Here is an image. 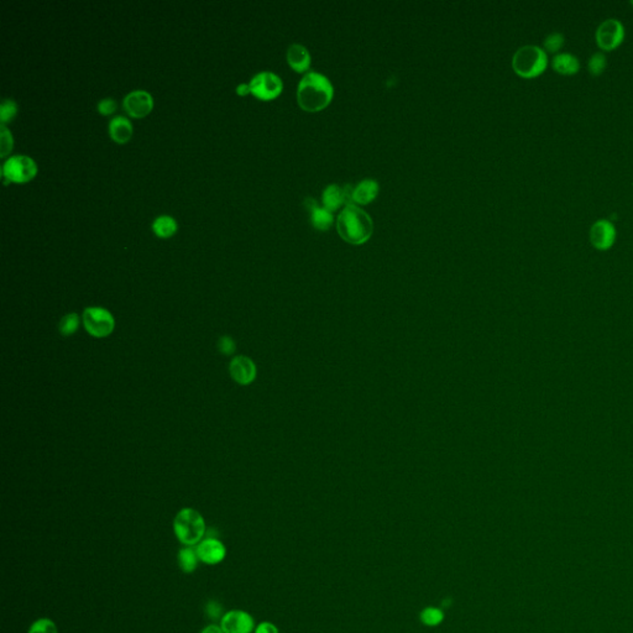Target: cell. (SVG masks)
<instances>
[{"instance_id":"6da1fadb","label":"cell","mask_w":633,"mask_h":633,"mask_svg":"<svg viewBox=\"0 0 633 633\" xmlns=\"http://www.w3.org/2000/svg\"><path fill=\"white\" fill-rule=\"evenodd\" d=\"M334 89L329 79L318 72H309L302 78L297 89L299 107L306 112H320L329 105Z\"/></svg>"},{"instance_id":"7a4b0ae2","label":"cell","mask_w":633,"mask_h":633,"mask_svg":"<svg viewBox=\"0 0 633 633\" xmlns=\"http://www.w3.org/2000/svg\"><path fill=\"white\" fill-rule=\"evenodd\" d=\"M337 229L340 237L353 245H361L367 242L374 232L370 216L355 204H349L341 211Z\"/></svg>"},{"instance_id":"3957f363","label":"cell","mask_w":633,"mask_h":633,"mask_svg":"<svg viewBox=\"0 0 633 633\" xmlns=\"http://www.w3.org/2000/svg\"><path fill=\"white\" fill-rule=\"evenodd\" d=\"M206 521L203 516L191 507L178 511L174 520L176 538L185 547H196L206 535Z\"/></svg>"},{"instance_id":"277c9868","label":"cell","mask_w":633,"mask_h":633,"mask_svg":"<svg viewBox=\"0 0 633 633\" xmlns=\"http://www.w3.org/2000/svg\"><path fill=\"white\" fill-rule=\"evenodd\" d=\"M548 53L543 50V47L535 45L520 47L512 58L514 71L520 77L527 79L541 76L548 67Z\"/></svg>"},{"instance_id":"5b68a950","label":"cell","mask_w":633,"mask_h":633,"mask_svg":"<svg viewBox=\"0 0 633 633\" xmlns=\"http://www.w3.org/2000/svg\"><path fill=\"white\" fill-rule=\"evenodd\" d=\"M82 322L88 334L94 338H107L115 328L113 314L103 307H87L83 312Z\"/></svg>"},{"instance_id":"8992f818","label":"cell","mask_w":633,"mask_h":633,"mask_svg":"<svg viewBox=\"0 0 633 633\" xmlns=\"http://www.w3.org/2000/svg\"><path fill=\"white\" fill-rule=\"evenodd\" d=\"M1 174L4 180L14 183H26L34 180L37 174L35 161L25 155L11 156L3 164Z\"/></svg>"},{"instance_id":"52a82bcc","label":"cell","mask_w":633,"mask_h":633,"mask_svg":"<svg viewBox=\"0 0 633 633\" xmlns=\"http://www.w3.org/2000/svg\"><path fill=\"white\" fill-rule=\"evenodd\" d=\"M625 37H626L625 26L621 21L615 18L603 20L597 26L595 32L597 46L606 52L616 50L622 44Z\"/></svg>"},{"instance_id":"ba28073f","label":"cell","mask_w":633,"mask_h":633,"mask_svg":"<svg viewBox=\"0 0 633 633\" xmlns=\"http://www.w3.org/2000/svg\"><path fill=\"white\" fill-rule=\"evenodd\" d=\"M250 91L256 98L261 100H273L282 92V81L273 72H260L252 77L249 83Z\"/></svg>"},{"instance_id":"9c48e42d","label":"cell","mask_w":633,"mask_h":633,"mask_svg":"<svg viewBox=\"0 0 633 633\" xmlns=\"http://www.w3.org/2000/svg\"><path fill=\"white\" fill-rule=\"evenodd\" d=\"M618 232L613 221L599 219L592 224L589 232V239L592 247L599 252H606L613 247L616 242Z\"/></svg>"},{"instance_id":"30bf717a","label":"cell","mask_w":633,"mask_h":633,"mask_svg":"<svg viewBox=\"0 0 633 633\" xmlns=\"http://www.w3.org/2000/svg\"><path fill=\"white\" fill-rule=\"evenodd\" d=\"M125 112L135 119L145 118L154 108V98L149 92L138 89L125 96L123 102Z\"/></svg>"},{"instance_id":"8fae6325","label":"cell","mask_w":633,"mask_h":633,"mask_svg":"<svg viewBox=\"0 0 633 633\" xmlns=\"http://www.w3.org/2000/svg\"><path fill=\"white\" fill-rule=\"evenodd\" d=\"M224 633H252L255 631V621L250 613L244 610H230L221 618Z\"/></svg>"},{"instance_id":"7c38bea8","label":"cell","mask_w":633,"mask_h":633,"mask_svg":"<svg viewBox=\"0 0 633 633\" xmlns=\"http://www.w3.org/2000/svg\"><path fill=\"white\" fill-rule=\"evenodd\" d=\"M229 372H230V376L234 381L242 386H247L255 381L256 375H258V369H256L255 363L250 358L239 355L235 356L230 361Z\"/></svg>"},{"instance_id":"4fadbf2b","label":"cell","mask_w":633,"mask_h":633,"mask_svg":"<svg viewBox=\"0 0 633 633\" xmlns=\"http://www.w3.org/2000/svg\"><path fill=\"white\" fill-rule=\"evenodd\" d=\"M197 554L207 566H216L226 559L227 548L216 538H206L196 546Z\"/></svg>"},{"instance_id":"5bb4252c","label":"cell","mask_w":633,"mask_h":633,"mask_svg":"<svg viewBox=\"0 0 633 633\" xmlns=\"http://www.w3.org/2000/svg\"><path fill=\"white\" fill-rule=\"evenodd\" d=\"M351 192H353V185H345L344 188L338 185H330L325 188L323 195H322V202L323 207L327 208L329 211H334L339 209L340 206L343 204H353L351 203Z\"/></svg>"},{"instance_id":"9a60e30c","label":"cell","mask_w":633,"mask_h":633,"mask_svg":"<svg viewBox=\"0 0 633 633\" xmlns=\"http://www.w3.org/2000/svg\"><path fill=\"white\" fill-rule=\"evenodd\" d=\"M304 206L308 211L311 224L313 226L314 229L325 232L333 226L334 219L332 211H328L325 207L318 206V203L314 201L313 198H307L304 201Z\"/></svg>"},{"instance_id":"2e32d148","label":"cell","mask_w":633,"mask_h":633,"mask_svg":"<svg viewBox=\"0 0 633 633\" xmlns=\"http://www.w3.org/2000/svg\"><path fill=\"white\" fill-rule=\"evenodd\" d=\"M552 67L563 76L577 74L580 70V61L570 52H559L552 58Z\"/></svg>"},{"instance_id":"e0dca14e","label":"cell","mask_w":633,"mask_h":633,"mask_svg":"<svg viewBox=\"0 0 633 633\" xmlns=\"http://www.w3.org/2000/svg\"><path fill=\"white\" fill-rule=\"evenodd\" d=\"M109 135L118 144H125L131 139L133 124L125 117H115L109 122Z\"/></svg>"},{"instance_id":"ac0fdd59","label":"cell","mask_w":633,"mask_h":633,"mask_svg":"<svg viewBox=\"0 0 633 633\" xmlns=\"http://www.w3.org/2000/svg\"><path fill=\"white\" fill-rule=\"evenodd\" d=\"M379 193V183L374 180L361 181L351 192V203L369 204L375 200Z\"/></svg>"},{"instance_id":"d6986e66","label":"cell","mask_w":633,"mask_h":633,"mask_svg":"<svg viewBox=\"0 0 633 633\" xmlns=\"http://www.w3.org/2000/svg\"><path fill=\"white\" fill-rule=\"evenodd\" d=\"M287 62L296 72H306L311 67V55L306 47L294 44L287 50Z\"/></svg>"},{"instance_id":"ffe728a7","label":"cell","mask_w":633,"mask_h":633,"mask_svg":"<svg viewBox=\"0 0 633 633\" xmlns=\"http://www.w3.org/2000/svg\"><path fill=\"white\" fill-rule=\"evenodd\" d=\"M177 561H178L181 570L185 574H191L195 572L198 566V563L201 561L197 554L196 547H185L180 549Z\"/></svg>"},{"instance_id":"44dd1931","label":"cell","mask_w":633,"mask_h":633,"mask_svg":"<svg viewBox=\"0 0 633 633\" xmlns=\"http://www.w3.org/2000/svg\"><path fill=\"white\" fill-rule=\"evenodd\" d=\"M152 230L156 237L167 239L177 232V221L170 216H157L152 223Z\"/></svg>"},{"instance_id":"7402d4cb","label":"cell","mask_w":633,"mask_h":633,"mask_svg":"<svg viewBox=\"0 0 633 633\" xmlns=\"http://www.w3.org/2000/svg\"><path fill=\"white\" fill-rule=\"evenodd\" d=\"M81 325V317L76 312L68 313L62 318L60 325H58V330L62 335L65 337H71L77 332Z\"/></svg>"},{"instance_id":"603a6c76","label":"cell","mask_w":633,"mask_h":633,"mask_svg":"<svg viewBox=\"0 0 633 633\" xmlns=\"http://www.w3.org/2000/svg\"><path fill=\"white\" fill-rule=\"evenodd\" d=\"M608 66V60L603 52H595L592 53L587 61V70L594 77L601 76Z\"/></svg>"},{"instance_id":"cb8c5ba5","label":"cell","mask_w":633,"mask_h":633,"mask_svg":"<svg viewBox=\"0 0 633 633\" xmlns=\"http://www.w3.org/2000/svg\"><path fill=\"white\" fill-rule=\"evenodd\" d=\"M566 44V37L558 31H553L551 34H548L544 40H543V50L548 53H559L561 47Z\"/></svg>"},{"instance_id":"d4e9b609","label":"cell","mask_w":633,"mask_h":633,"mask_svg":"<svg viewBox=\"0 0 633 633\" xmlns=\"http://www.w3.org/2000/svg\"><path fill=\"white\" fill-rule=\"evenodd\" d=\"M421 621L423 625H426L428 627H436L439 626L444 620V613L442 610L438 608H426L421 613Z\"/></svg>"},{"instance_id":"484cf974","label":"cell","mask_w":633,"mask_h":633,"mask_svg":"<svg viewBox=\"0 0 633 633\" xmlns=\"http://www.w3.org/2000/svg\"><path fill=\"white\" fill-rule=\"evenodd\" d=\"M27 633H58V628L51 618H42L31 623Z\"/></svg>"},{"instance_id":"4316f807","label":"cell","mask_w":633,"mask_h":633,"mask_svg":"<svg viewBox=\"0 0 633 633\" xmlns=\"http://www.w3.org/2000/svg\"><path fill=\"white\" fill-rule=\"evenodd\" d=\"M16 113H18V105L15 102L11 99H4L0 107L1 125H6V123L11 122L13 119L15 118Z\"/></svg>"},{"instance_id":"83f0119b","label":"cell","mask_w":633,"mask_h":633,"mask_svg":"<svg viewBox=\"0 0 633 633\" xmlns=\"http://www.w3.org/2000/svg\"><path fill=\"white\" fill-rule=\"evenodd\" d=\"M13 144H14L13 135L9 130L6 129V125H1V128H0V156L3 159L11 154Z\"/></svg>"},{"instance_id":"f1b7e54d","label":"cell","mask_w":633,"mask_h":633,"mask_svg":"<svg viewBox=\"0 0 633 633\" xmlns=\"http://www.w3.org/2000/svg\"><path fill=\"white\" fill-rule=\"evenodd\" d=\"M218 349L223 355H232L237 349V344L233 340L232 337L229 335H223L221 339L218 340Z\"/></svg>"},{"instance_id":"f546056e","label":"cell","mask_w":633,"mask_h":633,"mask_svg":"<svg viewBox=\"0 0 633 633\" xmlns=\"http://www.w3.org/2000/svg\"><path fill=\"white\" fill-rule=\"evenodd\" d=\"M115 109H117V103H115V100L113 98L102 99L99 102L98 105H97V110L102 115H110V114H113L115 112Z\"/></svg>"},{"instance_id":"4dcf8cb0","label":"cell","mask_w":633,"mask_h":633,"mask_svg":"<svg viewBox=\"0 0 633 633\" xmlns=\"http://www.w3.org/2000/svg\"><path fill=\"white\" fill-rule=\"evenodd\" d=\"M254 633H278V628L273 622L265 621V622L259 623L258 626L255 627Z\"/></svg>"},{"instance_id":"1f68e13d","label":"cell","mask_w":633,"mask_h":633,"mask_svg":"<svg viewBox=\"0 0 633 633\" xmlns=\"http://www.w3.org/2000/svg\"><path fill=\"white\" fill-rule=\"evenodd\" d=\"M207 610L211 618H218L221 616V608L216 603H209L207 605Z\"/></svg>"},{"instance_id":"d6a6232c","label":"cell","mask_w":633,"mask_h":633,"mask_svg":"<svg viewBox=\"0 0 633 633\" xmlns=\"http://www.w3.org/2000/svg\"><path fill=\"white\" fill-rule=\"evenodd\" d=\"M201 633H224L221 626L218 625H208L207 627L202 629Z\"/></svg>"},{"instance_id":"836d02e7","label":"cell","mask_w":633,"mask_h":633,"mask_svg":"<svg viewBox=\"0 0 633 633\" xmlns=\"http://www.w3.org/2000/svg\"><path fill=\"white\" fill-rule=\"evenodd\" d=\"M237 94H239V96H242V97L247 96V94H249V93H252V91H250V86H249V84H247V83L239 84V86H237Z\"/></svg>"},{"instance_id":"e575fe53","label":"cell","mask_w":633,"mask_h":633,"mask_svg":"<svg viewBox=\"0 0 633 633\" xmlns=\"http://www.w3.org/2000/svg\"><path fill=\"white\" fill-rule=\"evenodd\" d=\"M629 4L633 6V0H631V1H629Z\"/></svg>"}]
</instances>
